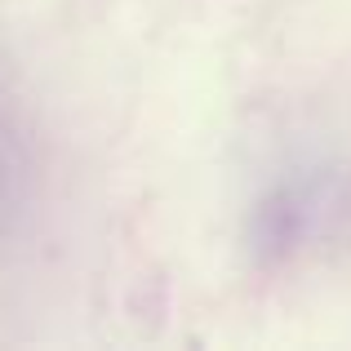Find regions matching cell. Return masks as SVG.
<instances>
[{"label": "cell", "instance_id": "1", "mask_svg": "<svg viewBox=\"0 0 351 351\" xmlns=\"http://www.w3.org/2000/svg\"><path fill=\"white\" fill-rule=\"evenodd\" d=\"M351 236V173L325 169L280 187L263 205V249L271 254H298L311 245Z\"/></svg>", "mask_w": 351, "mask_h": 351}]
</instances>
